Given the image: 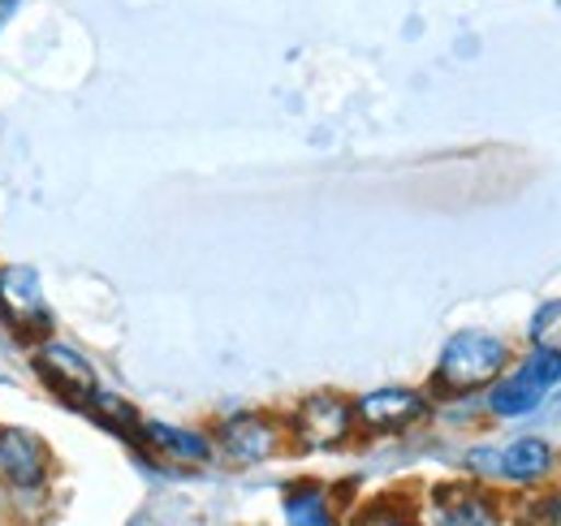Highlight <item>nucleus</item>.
Segmentation results:
<instances>
[{"mask_svg":"<svg viewBox=\"0 0 561 526\" xmlns=\"http://www.w3.org/2000/svg\"><path fill=\"white\" fill-rule=\"evenodd\" d=\"M467 466L480 474V483L484 479H501V483H514V488H536L540 479H549V470L558 466V454H553V445L549 441H540V436H518V441H510V445H484V449H476Z\"/></svg>","mask_w":561,"mask_h":526,"instance_id":"6e6552de","label":"nucleus"},{"mask_svg":"<svg viewBox=\"0 0 561 526\" xmlns=\"http://www.w3.org/2000/svg\"><path fill=\"white\" fill-rule=\"evenodd\" d=\"M82 414H91L104 432H113V436H122L130 449H139V427H142V414L126 401V397H117V393H100L91 397V405L82 410Z\"/></svg>","mask_w":561,"mask_h":526,"instance_id":"ddd939ff","label":"nucleus"},{"mask_svg":"<svg viewBox=\"0 0 561 526\" xmlns=\"http://www.w3.org/2000/svg\"><path fill=\"white\" fill-rule=\"evenodd\" d=\"M514 526H561V492H545L518 510Z\"/></svg>","mask_w":561,"mask_h":526,"instance_id":"2eb2a0df","label":"nucleus"},{"mask_svg":"<svg viewBox=\"0 0 561 526\" xmlns=\"http://www.w3.org/2000/svg\"><path fill=\"white\" fill-rule=\"evenodd\" d=\"M427 414H432L427 393L407 389V385H385V389H371L354 401V423L367 436H402V432L420 427Z\"/></svg>","mask_w":561,"mask_h":526,"instance_id":"9d476101","label":"nucleus"},{"mask_svg":"<svg viewBox=\"0 0 561 526\" xmlns=\"http://www.w3.org/2000/svg\"><path fill=\"white\" fill-rule=\"evenodd\" d=\"M531 341L536 345H549V350H561V302H549L536 311L531 320Z\"/></svg>","mask_w":561,"mask_h":526,"instance_id":"dca6fc26","label":"nucleus"},{"mask_svg":"<svg viewBox=\"0 0 561 526\" xmlns=\"http://www.w3.org/2000/svg\"><path fill=\"white\" fill-rule=\"evenodd\" d=\"M57 458L48 449V441L31 427L4 423L0 427V488L13 496H39L53 483Z\"/></svg>","mask_w":561,"mask_h":526,"instance_id":"423d86ee","label":"nucleus"},{"mask_svg":"<svg viewBox=\"0 0 561 526\" xmlns=\"http://www.w3.org/2000/svg\"><path fill=\"white\" fill-rule=\"evenodd\" d=\"M510 367V345L489 329H462L440 345L432 385L445 397L484 393L492 380Z\"/></svg>","mask_w":561,"mask_h":526,"instance_id":"f257e3e1","label":"nucleus"},{"mask_svg":"<svg viewBox=\"0 0 561 526\" xmlns=\"http://www.w3.org/2000/svg\"><path fill=\"white\" fill-rule=\"evenodd\" d=\"M211 445L233 466H260V461L277 458L289 445V436H285V419H273L264 410H238L216 423Z\"/></svg>","mask_w":561,"mask_h":526,"instance_id":"0eeeda50","label":"nucleus"},{"mask_svg":"<svg viewBox=\"0 0 561 526\" xmlns=\"http://www.w3.org/2000/svg\"><path fill=\"white\" fill-rule=\"evenodd\" d=\"M351 526H423V518L415 514V505H407L398 496H380L367 510H358Z\"/></svg>","mask_w":561,"mask_h":526,"instance_id":"4468645a","label":"nucleus"},{"mask_svg":"<svg viewBox=\"0 0 561 526\" xmlns=\"http://www.w3.org/2000/svg\"><path fill=\"white\" fill-rule=\"evenodd\" d=\"M139 449L156 454V458L182 461V466H208L216 458V445H211L208 432L178 427V423H164V419H142Z\"/></svg>","mask_w":561,"mask_h":526,"instance_id":"9b49d317","label":"nucleus"},{"mask_svg":"<svg viewBox=\"0 0 561 526\" xmlns=\"http://www.w3.org/2000/svg\"><path fill=\"white\" fill-rule=\"evenodd\" d=\"M358 432L354 423V401L342 393H307L285 414V436L302 454H333Z\"/></svg>","mask_w":561,"mask_h":526,"instance_id":"7ed1b4c3","label":"nucleus"},{"mask_svg":"<svg viewBox=\"0 0 561 526\" xmlns=\"http://www.w3.org/2000/svg\"><path fill=\"white\" fill-rule=\"evenodd\" d=\"M280 514L289 526H333L337 510H333V492L316 479H294L280 492Z\"/></svg>","mask_w":561,"mask_h":526,"instance_id":"f8f14e48","label":"nucleus"},{"mask_svg":"<svg viewBox=\"0 0 561 526\" xmlns=\"http://www.w3.org/2000/svg\"><path fill=\"white\" fill-rule=\"evenodd\" d=\"M423 526H505V514L484 483L449 479V483H432Z\"/></svg>","mask_w":561,"mask_h":526,"instance_id":"1a4fd4ad","label":"nucleus"},{"mask_svg":"<svg viewBox=\"0 0 561 526\" xmlns=\"http://www.w3.org/2000/svg\"><path fill=\"white\" fill-rule=\"evenodd\" d=\"M0 324L26 350L53 336V307L44 298V281L26 263H0Z\"/></svg>","mask_w":561,"mask_h":526,"instance_id":"39448f33","label":"nucleus"},{"mask_svg":"<svg viewBox=\"0 0 561 526\" xmlns=\"http://www.w3.org/2000/svg\"><path fill=\"white\" fill-rule=\"evenodd\" d=\"M561 385V350L536 345L518 367L501 371L489 389V414L492 419H523L531 414L545 397Z\"/></svg>","mask_w":561,"mask_h":526,"instance_id":"f03ea898","label":"nucleus"},{"mask_svg":"<svg viewBox=\"0 0 561 526\" xmlns=\"http://www.w3.org/2000/svg\"><path fill=\"white\" fill-rule=\"evenodd\" d=\"M31 367H35V376H39V385L57 397L61 405L78 410V414L91 405V397L100 393V371H95V363H91L78 345L61 341L57 332L44 336L39 345H31Z\"/></svg>","mask_w":561,"mask_h":526,"instance_id":"20e7f679","label":"nucleus"},{"mask_svg":"<svg viewBox=\"0 0 561 526\" xmlns=\"http://www.w3.org/2000/svg\"><path fill=\"white\" fill-rule=\"evenodd\" d=\"M22 4H26V0H0V35H4V26L22 13Z\"/></svg>","mask_w":561,"mask_h":526,"instance_id":"f3484780","label":"nucleus"}]
</instances>
